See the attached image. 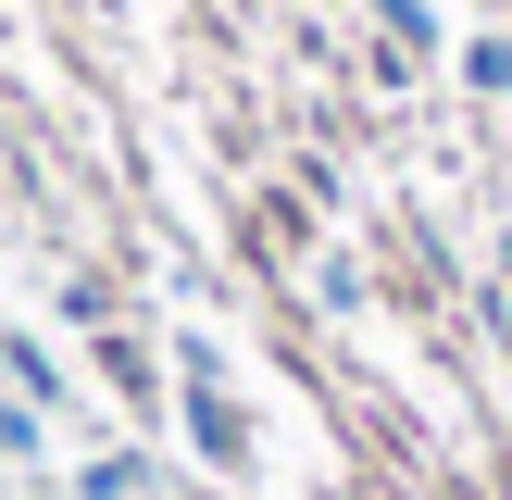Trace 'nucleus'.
Returning a JSON list of instances; mask_svg holds the SVG:
<instances>
[{"mask_svg":"<svg viewBox=\"0 0 512 500\" xmlns=\"http://www.w3.org/2000/svg\"><path fill=\"white\" fill-rule=\"evenodd\" d=\"M375 13H388L400 38H438V0H375Z\"/></svg>","mask_w":512,"mask_h":500,"instance_id":"obj_3","label":"nucleus"},{"mask_svg":"<svg viewBox=\"0 0 512 500\" xmlns=\"http://www.w3.org/2000/svg\"><path fill=\"white\" fill-rule=\"evenodd\" d=\"M463 75H475V88H512V38H475V50H463Z\"/></svg>","mask_w":512,"mask_h":500,"instance_id":"obj_2","label":"nucleus"},{"mask_svg":"<svg viewBox=\"0 0 512 500\" xmlns=\"http://www.w3.org/2000/svg\"><path fill=\"white\" fill-rule=\"evenodd\" d=\"M188 438H200V463H250V425H238V400H213V388L188 400Z\"/></svg>","mask_w":512,"mask_h":500,"instance_id":"obj_1","label":"nucleus"}]
</instances>
